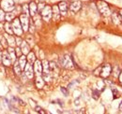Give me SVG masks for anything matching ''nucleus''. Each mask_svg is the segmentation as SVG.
I'll return each instance as SVG.
<instances>
[{
    "mask_svg": "<svg viewBox=\"0 0 122 114\" xmlns=\"http://www.w3.org/2000/svg\"><path fill=\"white\" fill-rule=\"evenodd\" d=\"M97 7H98V10H100V12L103 15V16L108 17V16H110V15H111L110 9H109L108 4H107L106 2L100 0V1H98V2H97Z\"/></svg>",
    "mask_w": 122,
    "mask_h": 114,
    "instance_id": "obj_1",
    "label": "nucleus"
},
{
    "mask_svg": "<svg viewBox=\"0 0 122 114\" xmlns=\"http://www.w3.org/2000/svg\"><path fill=\"white\" fill-rule=\"evenodd\" d=\"M0 6L4 11H11L14 10V2L13 0H2Z\"/></svg>",
    "mask_w": 122,
    "mask_h": 114,
    "instance_id": "obj_2",
    "label": "nucleus"
},
{
    "mask_svg": "<svg viewBox=\"0 0 122 114\" xmlns=\"http://www.w3.org/2000/svg\"><path fill=\"white\" fill-rule=\"evenodd\" d=\"M11 26L13 29V33L17 35V36H21L22 33H23V27H22V24H21V22H20V19H14L12 24H11Z\"/></svg>",
    "mask_w": 122,
    "mask_h": 114,
    "instance_id": "obj_3",
    "label": "nucleus"
},
{
    "mask_svg": "<svg viewBox=\"0 0 122 114\" xmlns=\"http://www.w3.org/2000/svg\"><path fill=\"white\" fill-rule=\"evenodd\" d=\"M61 66L67 69H72L74 66H73V62L71 60V56L69 55H65V56L62 57L61 59Z\"/></svg>",
    "mask_w": 122,
    "mask_h": 114,
    "instance_id": "obj_4",
    "label": "nucleus"
},
{
    "mask_svg": "<svg viewBox=\"0 0 122 114\" xmlns=\"http://www.w3.org/2000/svg\"><path fill=\"white\" fill-rule=\"evenodd\" d=\"M41 17H42V19L46 21V22H48L51 18H52V15H53V11H52V8L50 7V6H45L44 7V9L41 11Z\"/></svg>",
    "mask_w": 122,
    "mask_h": 114,
    "instance_id": "obj_5",
    "label": "nucleus"
},
{
    "mask_svg": "<svg viewBox=\"0 0 122 114\" xmlns=\"http://www.w3.org/2000/svg\"><path fill=\"white\" fill-rule=\"evenodd\" d=\"M20 22H21V24H22V27H23V30L25 32L28 31V28H29V18H28V15H26L25 13V14H22L20 16Z\"/></svg>",
    "mask_w": 122,
    "mask_h": 114,
    "instance_id": "obj_6",
    "label": "nucleus"
},
{
    "mask_svg": "<svg viewBox=\"0 0 122 114\" xmlns=\"http://www.w3.org/2000/svg\"><path fill=\"white\" fill-rule=\"evenodd\" d=\"M2 63L6 66H10L12 64V59L7 51H4L2 52Z\"/></svg>",
    "mask_w": 122,
    "mask_h": 114,
    "instance_id": "obj_7",
    "label": "nucleus"
},
{
    "mask_svg": "<svg viewBox=\"0 0 122 114\" xmlns=\"http://www.w3.org/2000/svg\"><path fill=\"white\" fill-rule=\"evenodd\" d=\"M25 75L28 78V79H32L34 77V68L33 66H31V64L29 63H26L25 66Z\"/></svg>",
    "mask_w": 122,
    "mask_h": 114,
    "instance_id": "obj_8",
    "label": "nucleus"
},
{
    "mask_svg": "<svg viewBox=\"0 0 122 114\" xmlns=\"http://www.w3.org/2000/svg\"><path fill=\"white\" fill-rule=\"evenodd\" d=\"M111 72H112V67H111V66L110 65H105V66H103L102 67H101V76L102 77V78H107L110 74H111Z\"/></svg>",
    "mask_w": 122,
    "mask_h": 114,
    "instance_id": "obj_9",
    "label": "nucleus"
},
{
    "mask_svg": "<svg viewBox=\"0 0 122 114\" xmlns=\"http://www.w3.org/2000/svg\"><path fill=\"white\" fill-rule=\"evenodd\" d=\"M34 72L37 76H41L42 74V64L40 60H36L34 63Z\"/></svg>",
    "mask_w": 122,
    "mask_h": 114,
    "instance_id": "obj_10",
    "label": "nucleus"
},
{
    "mask_svg": "<svg viewBox=\"0 0 122 114\" xmlns=\"http://www.w3.org/2000/svg\"><path fill=\"white\" fill-rule=\"evenodd\" d=\"M52 11H53V15H52L53 19L55 21H58L60 19V10H59L58 6H54L52 8Z\"/></svg>",
    "mask_w": 122,
    "mask_h": 114,
    "instance_id": "obj_11",
    "label": "nucleus"
},
{
    "mask_svg": "<svg viewBox=\"0 0 122 114\" xmlns=\"http://www.w3.org/2000/svg\"><path fill=\"white\" fill-rule=\"evenodd\" d=\"M111 16H112V20H113V22H114L115 24L119 25V24H121L122 19H121V16H120L119 13H117V12H114V13L111 14Z\"/></svg>",
    "mask_w": 122,
    "mask_h": 114,
    "instance_id": "obj_12",
    "label": "nucleus"
},
{
    "mask_svg": "<svg viewBox=\"0 0 122 114\" xmlns=\"http://www.w3.org/2000/svg\"><path fill=\"white\" fill-rule=\"evenodd\" d=\"M81 7H82L81 2H80V1H75V2L71 3V10L72 12H77V11L80 10Z\"/></svg>",
    "mask_w": 122,
    "mask_h": 114,
    "instance_id": "obj_13",
    "label": "nucleus"
},
{
    "mask_svg": "<svg viewBox=\"0 0 122 114\" xmlns=\"http://www.w3.org/2000/svg\"><path fill=\"white\" fill-rule=\"evenodd\" d=\"M5 38H6L7 41H8V44H9L10 47H14V46L16 45L15 38H13L11 35H10V34L6 33V34H5Z\"/></svg>",
    "mask_w": 122,
    "mask_h": 114,
    "instance_id": "obj_14",
    "label": "nucleus"
},
{
    "mask_svg": "<svg viewBox=\"0 0 122 114\" xmlns=\"http://www.w3.org/2000/svg\"><path fill=\"white\" fill-rule=\"evenodd\" d=\"M21 50H22L23 54H25V55H27L30 52V48H29L28 44L25 42V41H23L22 42V44H21Z\"/></svg>",
    "mask_w": 122,
    "mask_h": 114,
    "instance_id": "obj_15",
    "label": "nucleus"
},
{
    "mask_svg": "<svg viewBox=\"0 0 122 114\" xmlns=\"http://www.w3.org/2000/svg\"><path fill=\"white\" fill-rule=\"evenodd\" d=\"M37 11H38V6L36 5V3L31 2L29 4V13H30V15L34 17L37 14Z\"/></svg>",
    "mask_w": 122,
    "mask_h": 114,
    "instance_id": "obj_16",
    "label": "nucleus"
},
{
    "mask_svg": "<svg viewBox=\"0 0 122 114\" xmlns=\"http://www.w3.org/2000/svg\"><path fill=\"white\" fill-rule=\"evenodd\" d=\"M58 8H59V10H60L61 14H66L67 10H68V5L66 2H60L59 5H58Z\"/></svg>",
    "mask_w": 122,
    "mask_h": 114,
    "instance_id": "obj_17",
    "label": "nucleus"
},
{
    "mask_svg": "<svg viewBox=\"0 0 122 114\" xmlns=\"http://www.w3.org/2000/svg\"><path fill=\"white\" fill-rule=\"evenodd\" d=\"M36 86L39 89H41L44 86V80H43L42 77H41V76L37 77V79H36Z\"/></svg>",
    "mask_w": 122,
    "mask_h": 114,
    "instance_id": "obj_18",
    "label": "nucleus"
},
{
    "mask_svg": "<svg viewBox=\"0 0 122 114\" xmlns=\"http://www.w3.org/2000/svg\"><path fill=\"white\" fill-rule=\"evenodd\" d=\"M26 57L25 55L24 54V55H21V56L19 57V60H18V62H19V64H20V66H21V67H22V69L24 70L25 69V65H26Z\"/></svg>",
    "mask_w": 122,
    "mask_h": 114,
    "instance_id": "obj_19",
    "label": "nucleus"
},
{
    "mask_svg": "<svg viewBox=\"0 0 122 114\" xmlns=\"http://www.w3.org/2000/svg\"><path fill=\"white\" fill-rule=\"evenodd\" d=\"M42 64V71L43 73H50V65H49V62L46 61V60H43L41 62Z\"/></svg>",
    "mask_w": 122,
    "mask_h": 114,
    "instance_id": "obj_20",
    "label": "nucleus"
},
{
    "mask_svg": "<svg viewBox=\"0 0 122 114\" xmlns=\"http://www.w3.org/2000/svg\"><path fill=\"white\" fill-rule=\"evenodd\" d=\"M15 15L16 13L14 11H9V13H7L6 14V17H5V19L8 21V22H10V21H13L14 19H15Z\"/></svg>",
    "mask_w": 122,
    "mask_h": 114,
    "instance_id": "obj_21",
    "label": "nucleus"
},
{
    "mask_svg": "<svg viewBox=\"0 0 122 114\" xmlns=\"http://www.w3.org/2000/svg\"><path fill=\"white\" fill-rule=\"evenodd\" d=\"M8 52L10 53V55L11 59H12V63H15L16 53H15V50L13 49V47H10V48H9V50H8Z\"/></svg>",
    "mask_w": 122,
    "mask_h": 114,
    "instance_id": "obj_22",
    "label": "nucleus"
},
{
    "mask_svg": "<svg viewBox=\"0 0 122 114\" xmlns=\"http://www.w3.org/2000/svg\"><path fill=\"white\" fill-rule=\"evenodd\" d=\"M14 71H15L17 75H21V73L23 71V69H22V67H21V66H20L18 61H15V63H14Z\"/></svg>",
    "mask_w": 122,
    "mask_h": 114,
    "instance_id": "obj_23",
    "label": "nucleus"
},
{
    "mask_svg": "<svg viewBox=\"0 0 122 114\" xmlns=\"http://www.w3.org/2000/svg\"><path fill=\"white\" fill-rule=\"evenodd\" d=\"M26 60H27V62H28L29 64H31V65L34 64L35 61H36V56H35V54H34L33 52H29V53L27 54Z\"/></svg>",
    "mask_w": 122,
    "mask_h": 114,
    "instance_id": "obj_24",
    "label": "nucleus"
},
{
    "mask_svg": "<svg viewBox=\"0 0 122 114\" xmlns=\"http://www.w3.org/2000/svg\"><path fill=\"white\" fill-rule=\"evenodd\" d=\"M5 30H6V33H8V34H10V35L14 34V33H13L12 26H11V24H10L9 22H8V23H6V24H5Z\"/></svg>",
    "mask_w": 122,
    "mask_h": 114,
    "instance_id": "obj_25",
    "label": "nucleus"
},
{
    "mask_svg": "<svg viewBox=\"0 0 122 114\" xmlns=\"http://www.w3.org/2000/svg\"><path fill=\"white\" fill-rule=\"evenodd\" d=\"M113 76L117 79V78H118L119 77V74H120V70H119V67L117 66H115L114 67V69H113Z\"/></svg>",
    "mask_w": 122,
    "mask_h": 114,
    "instance_id": "obj_26",
    "label": "nucleus"
},
{
    "mask_svg": "<svg viewBox=\"0 0 122 114\" xmlns=\"http://www.w3.org/2000/svg\"><path fill=\"white\" fill-rule=\"evenodd\" d=\"M42 78L44 81H51V73H42Z\"/></svg>",
    "mask_w": 122,
    "mask_h": 114,
    "instance_id": "obj_27",
    "label": "nucleus"
},
{
    "mask_svg": "<svg viewBox=\"0 0 122 114\" xmlns=\"http://www.w3.org/2000/svg\"><path fill=\"white\" fill-rule=\"evenodd\" d=\"M0 42H1V45H2V47L3 48H7L8 47V41H7V39H6V38L5 37H2L1 38V40H0Z\"/></svg>",
    "mask_w": 122,
    "mask_h": 114,
    "instance_id": "obj_28",
    "label": "nucleus"
},
{
    "mask_svg": "<svg viewBox=\"0 0 122 114\" xmlns=\"http://www.w3.org/2000/svg\"><path fill=\"white\" fill-rule=\"evenodd\" d=\"M92 97L96 100L99 99V97H100V92L98 90H94L93 93H92Z\"/></svg>",
    "mask_w": 122,
    "mask_h": 114,
    "instance_id": "obj_29",
    "label": "nucleus"
},
{
    "mask_svg": "<svg viewBox=\"0 0 122 114\" xmlns=\"http://www.w3.org/2000/svg\"><path fill=\"white\" fill-rule=\"evenodd\" d=\"M49 65H50V73L56 71V65L55 63L52 62V63H49Z\"/></svg>",
    "mask_w": 122,
    "mask_h": 114,
    "instance_id": "obj_30",
    "label": "nucleus"
},
{
    "mask_svg": "<svg viewBox=\"0 0 122 114\" xmlns=\"http://www.w3.org/2000/svg\"><path fill=\"white\" fill-rule=\"evenodd\" d=\"M23 10H24V12H25L26 15L29 14V6H27V5H24Z\"/></svg>",
    "mask_w": 122,
    "mask_h": 114,
    "instance_id": "obj_31",
    "label": "nucleus"
},
{
    "mask_svg": "<svg viewBox=\"0 0 122 114\" xmlns=\"http://www.w3.org/2000/svg\"><path fill=\"white\" fill-rule=\"evenodd\" d=\"M15 53H16V56L20 57L21 55H22V50H21V48H19V47H17L15 50Z\"/></svg>",
    "mask_w": 122,
    "mask_h": 114,
    "instance_id": "obj_32",
    "label": "nucleus"
},
{
    "mask_svg": "<svg viewBox=\"0 0 122 114\" xmlns=\"http://www.w3.org/2000/svg\"><path fill=\"white\" fill-rule=\"evenodd\" d=\"M44 7H45V4H44V3H40V4L38 5V10L41 12V11L44 9Z\"/></svg>",
    "mask_w": 122,
    "mask_h": 114,
    "instance_id": "obj_33",
    "label": "nucleus"
},
{
    "mask_svg": "<svg viewBox=\"0 0 122 114\" xmlns=\"http://www.w3.org/2000/svg\"><path fill=\"white\" fill-rule=\"evenodd\" d=\"M6 15H5V11L3 10H0V22H2L5 19Z\"/></svg>",
    "mask_w": 122,
    "mask_h": 114,
    "instance_id": "obj_34",
    "label": "nucleus"
},
{
    "mask_svg": "<svg viewBox=\"0 0 122 114\" xmlns=\"http://www.w3.org/2000/svg\"><path fill=\"white\" fill-rule=\"evenodd\" d=\"M35 109L37 110V112H40V113H42V114L45 113V111H43V109L41 107H39V106H36L35 107Z\"/></svg>",
    "mask_w": 122,
    "mask_h": 114,
    "instance_id": "obj_35",
    "label": "nucleus"
},
{
    "mask_svg": "<svg viewBox=\"0 0 122 114\" xmlns=\"http://www.w3.org/2000/svg\"><path fill=\"white\" fill-rule=\"evenodd\" d=\"M15 41H16V44H17L18 46H21V44H22V42H23L22 39H21L20 38H18V37L15 38Z\"/></svg>",
    "mask_w": 122,
    "mask_h": 114,
    "instance_id": "obj_36",
    "label": "nucleus"
},
{
    "mask_svg": "<svg viewBox=\"0 0 122 114\" xmlns=\"http://www.w3.org/2000/svg\"><path fill=\"white\" fill-rule=\"evenodd\" d=\"M60 90H61V92L64 94V95H66V96H67V95H69V94H68V91L66 90V88H64V87H61Z\"/></svg>",
    "mask_w": 122,
    "mask_h": 114,
    "instance_id": "obj_37",
    "label": "nucleus"
},
{
    "mask_svg": "<svg viewBox=\"0 0 122 114\" xmlns=\"http://www.w3.org/2000/svg\"><path fill=\"white\" fill-rule=\"evenodd\" d=\"M113 93H114V95H115V98H117V97H118V96H119V95H118V92H117V90H116V89H114V90H113Z\"/></svg>",
    "mask_w": 122,
    "mask_h": 114,
    "instance_id": "obj_38",
    "label": "nucleus"
},
{
    "mask_svg": "<svg viewBox=\"0 0 122 114\" xmlns=\"http://www.w3.org/2000/svg\"><path fill=\"white\" fill-rule=\"evenodd\" d=\"M29 102H30V105H31V106H32V107H33V108L35 109V107L37 106V104L35 103V101H33L32 99H29Z\"/></svg>",
    "mask_w": 122,
    "mask_h": 114,
    "instance_id": "obj_39",
    "label": "nucleus"
},
{
    "mask_svg": "<svg viewBox=\"0 0 122 114\" xmlns=\"http://www.w3.org/2000/svg\"><path fill=\"white\" fill-rule=\"evenodd\" d=\"M29 24H30V23H29ZM29 30H30V32L31 33H33V32H34V25H33V24H30V26H29Z\"/></svg>",
    "mask_w": 122,
    "mask_h": 114,
    "instance_id": "obj_40",
    "label": "nucleus"
},
{
    "mask_svg": "<svg viewBox=\"0 0 122 114\" xmlns=\"http://www.w3.org/2000/svg\"><path fill=\"white\" fill-rule=\"evenodd\" d=\"M119 81L122 84V72H120V74H119Z\"/></svg>",
    "mask_w": 122,
    "mask_h": 114,
    "instance_id": "obj_41",
    "label": "nucleus"
},
{
    "mask_svg": "<svg viewBox=\"0 0 122 114\" xmlns=\"http://www.w3.org/2000/svg\"><path fill=\"white\" fill-rule=\"evenodd\" d=\"M18 101L20 102V104H21L22 106H25V103H24V102H23V101H22V100H21V99H18Z\"/></svg>",
    "mask_w": 122,
    "mask_h": 114,
    "instance_id": "obj_42",
    "label": "nucleus"
},
{
    "mask_svg": "<svg viewBox=\"0 0 122 114\" xmlns=\"http://www.w3.org/2000/svg\"><path fill=\"white\" fill-rule=\"evenodd\" d=\"M0 63H2V52L0 51Z\"/></svg>",
    "mask_w": 122,
    "mask_h": 114,
    "instance_id": "obj_43",
    "label": "nucleus"
},
{
    "mask_svg": "<svg viewBox=\"0 0 122 114\" xmlns=\"http://www.w3.org/2000/svg\"><path fill=\"white\" fill-rule=\"evenodd\" d=\"M119 110H120V111H122V103L119 105Z\"/></svg>",
    "mask_w": 122,
    "mask_h": 114,
    "instance_id": "obj_44",
    "label": "nucleus"
},
{
    "mask_svg": "<svg viewBox=\"0 0 122 114\" xmlns=\"http://www.w3.org/2000/svg\"><path fill=\"white\" fill-rule=\"evenodd\" d=\"M75 105H76V106H78V105H79V101H78V100H76V101H75Z\"/></svg>",
    "mask_w": 122,
    "mask_h": 114,
    "instance_id": "obj_45",
    "label": "nucleus"
},
{
    "mask_svg": "<svg viewBox=\"0 0 122 114\" xmlns=\"http://www.w3.org/2000/svg\"><path fill=\"white\" fill-rule=\"evenodd\" d=\"M119 14H120V16H121V19H122V10H120V13H119Z\"/></svg>",
    "mask_w": 122,
    "mask_h": 114,
    "instance_id": "obj_46",
    "label": "nucleus"
},
{
    "mask_svg": "<svg viewBox=\"0 0 122 114\" xmlns=\"http://www.w3.org/2000/svg\"><path fill=\"white\" fill-rule=\"evenodd\" d=\"M2 48V45H1V42H0V49Z\"/></svg>",
    "mask_w": 122,
    "mask_h": 114,
    "instance_id": "obj_47",
    "label": "nucleus"
}]
</instances>
